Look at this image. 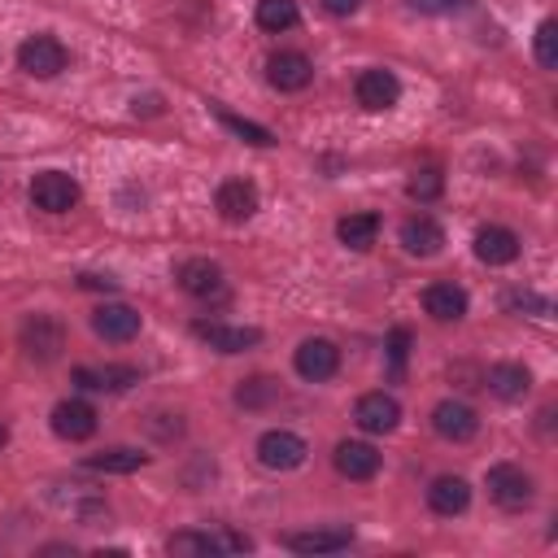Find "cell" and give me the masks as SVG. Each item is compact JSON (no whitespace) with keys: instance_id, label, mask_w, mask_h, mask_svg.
Masks as SVG:
<instances>
[{"instance_id":"cell-1","label":"cell","mask_w":558,"mask_h":558,"mask_svg":"<svg viewBox=\"0 0 558 558\" xmlns=\"http://www.w3.org/2000/svg\"><path fill=\"white\" fill-rule=\"evenodd\" d=\"M484 484H488V497H493L501 510H527L532 497H536L532 475H527L523 466H514V462H497V466H488Z\"/></svg>"},{"instance_id":"cell-2","label":"cell","mask_w":558,"mask_h":558,"mask_svg":"<svg viewBox=\"0 0 558 558\" xmlns=\"http://www.w3.org/2000/svg\"><path fill=\"white\" fill-rule=\"evenodd\" d=\"M17 65L31 74V78H52L70 65V52L57 35H31L17 44Z\"/></svg>"},{"instance_id":"cell-3","label":"cell","mask_w":558,"mask_h":558,"mask_svg":"<svg viewBox=\"0 0 558 558\" xmlns=\"http://www.w3.org/2000/svg\"><path fill=\"white\" fill-rule=\"evenodd\" d=\"M166 549L187 554V558H209V554H244V549H253V541L240 532H227V527L222 532H174L166 541Z\"/></svg>"},{"instance_id":"cell-4","label":"cell","mask_w":558,"mask_h":558,"mask_svg":"<svg viewBox=\"0 0 558 558\" xmlns=\"http://www.w3.org/2000/svg\"><path fill=\"white\" fill-rule=\"evenodd\" d=\"M305 453H310V445L288 427H270L257 436V462L266 471H296L305 462Z\"/></svg>"},{"instance_id":"cell-5","label":"cell","mask_w":558,"mask_h":558,"mask_svg":"<svg viewBox=\"0 0 558 558\" xmlns=\"http://www.w3.org/2000/svg\"><path fill=\"white\" fill-rule=\"evenodd\" d=\"M31 205L44 214H65L78 205V183L65 170H39L31 179Z\"/></svg>"},{"instance_id":"cell-6","label":"cell","mask_w":558,"mask_h":558,"mask_svg":"<svg viewBox=\"0 0 558 558\" xmlns=\"http://www.w3.org/2000/svg\"><path fill=\"white\" fill-rule=\"evenodd\" d=\"M22 349L31 362H57L65 349V327L52 314H31L22 323Z\"/></svg>"},{"instance_id":"cell-7","label":"cell","mask_w":558,"mask_h":558,"mask_svg":"<svg viewBox=\"0 0 558 558\" xmlns=\"http://www.w3.org/2000/svg\"><path fill=\"white\" fill-rule=\"evenodd\" d=\"M292 366H296L301 379L323 384V379H331V375L340 371V349H336V340H327V336H310V340L296 344Z\"/></svg>"},{"instance_id":"cell-8","label":"cell","mask_w":558,"mask_h":558,"mask_svg":"<svg viewBox=\"0 0 558 558\" xmlns=\"http://www.w3.org/2000/svg\"><path fill=\"white\" fill-rule=\"evenodd\" d=\"M353 96H357L362 109L384 113V109H392L401 100V78L392 70H384V65H371V70H362L353 78Z\"/></svg>"},{"instance_id":"cell-9","label":"cell","mask_w":558,"mask_h":558,"mask_svg":"<svg viewBox=\"0 0 558 558\" xmlns=\"http://www.w3.org/2000/svg\"><path fill=\"white\" fill-rule=\"evenodd\" d=\"M266 78H270L275 92H305L310 78H314V61L305 52H296V48H279L266 61Z\"/></svg>"},{"instance_id":"cell-10","label":"cell","mask_w":558,"mask_h":558,"mask_svg":"<svg viewBox=\"0 0 558 558\" xmlns=\"http://www.w3.org/2000/svg\"><path fill=\"white\" fill-rule=\"evenodd\" d=\"M174 283H179L187 296H196V301H218V296L227 292L222 266L209 262V257H187V262L174 270Z\"/></svg>"},{"instance_id":"cell-11","label":"cell","mask_w":558,"mask_h":558,"mask_svg":"<svg viewBox=\"0 0 558 558\" xmlns=\"http://www.w3.org/2000/svg\"><path fill=\"white\" fill-rule=\"evenodd\" d=\"M432 427H436L440 440L462 445V440H471V436L480 432V414H475V405H466V401H458V397H445V401H436V410H432Z\"/></svg>"},{"instance_id":"cell-12","label":"cell","mask_w":558,"mask_h":558,"mask_svg":"<svg viewBox=\"0 0 558 558\" xmlns=\"http://www.w3.org/2000/svg\"><path fill=\"white\" fill-rule=\"evenodd\" d=\"M192 336L196 340H205L209 349H218V353H244V349H253L257 340H262V331L257 327H240V323H218V318H196L192 323Z\"/></svg>"},{"instance_id":"cell-13","label":"cell","mask_w":558,"mask_h":558,"mask_svg":"<svg viewBox=\"0 0 558 558\" xmlns=\"http://www.w3.org/2000/svg\"><path fill=\"white\" fill-rule=\"evenodd\" d=\"M353 423L371 436H384L401 423V401L392 392H362L357 405H353Z\"/></svg>"},{"instance_id":"cell-14","label":"cell","mask_w":558,"mask_h":558,"mask_svg":"<svg viewBox=\"0 0 558 558\" xmlns=\"http://www.w3.org/2000/svg\"><path fill=\"white\" fill-rule=\"evenodd\" d=\"M48 423H52V432H57L61 440H70V445H78V440L96 436V410H92L87 401H78V397H70V401H57Z\"/></svg>"},{"instance_id":"cell-15","label":"cell","mask_w":558,"mask_h":558,"mask_svg":"<svg viewBox=\"0 0 558 558\" xmlns=\"http://www.w3.org/2000/svg\"><path fill=\"white\" fill-rule=\"evenodd\" d=\"M74 384L87 392H126L140 384V371L126 362H105V366H74Z\"/></svg>"},{"instance_id":"cell-16","label":"cell","mask_w":558,"mask_h":558,"mask_svg":"<svg viewBox=\"0 0 558 558\" xmlns=\"http://www.w3.org/2000/svg\"><path fill=\"white\" fill-rule=\"evenodd\" d=\"M214 209L227 222H248L257 214V187L248 179H222L218 192H214Z\"/></svg>"},{"instance_id":"cell-17","label":"cell","mask_w":558,"mask_h":558,"mask_svg":"<svg viewBox=\"0 0 558 558\" xmlns=\"http://www.w3.org/2000/svg\"><path fill=\"white\" fill-rule=\"evenodd\" d=\"M92 331L100 340H109V344H126V340L140 336V310H131V305H100V310H92Z\"/></svg>"},{"instance_id":"cell-18","label":"cell","mask_w":558,"mask_h":558,"mask_svg":"<svg viewBox=\"0 0 558 558\" xmlns=\"http://www.w3.org/2000/svg\"><path fill=\"white\" fill-rule=\"evenodd\" d=\"M401 248L414 257H436L445 248V227L432 214H414L401 222Z\"/></svg>"},{"instance_id":"cell-19","label":"cell","mask_w":558,"mask_h":558,"mask_svg":"<svg viewBox=\"0 0 558 558\" xmlns=\"http://www.w3.org/2000/svg\"><path fill=\"white\" fill-rule=\"evenodd\" d=\"M466 288H458V283H449V279H436V283H427L423 288V310L436 318V323H458L462 314H466Z\"/></svg>"},{"instance_id":"cell-20","label":"cell","mask_w":558,"mask_h":558,"mask_svg":"<svg viewBox=\"0 0 558 558\" xmlns=\"http://www.w3.org/2000/svg\"><path fill=\"white\" fill-rule=\"evenodd\" d=\"M331 462H336V471L344 480H371L379 471V449L366 445V440H340L336 453H331Z\"/></svg>"},{"instance_id":"cell-21","label":"cell","mask_w":558,"mask_h":558,"mask_svg":"<svg viewBox=\"0 0 558 558\" xmlns=\"http://www.w3.org/2000/svg\"><path fill=\"white\" fill-rule=\"evenodd\" d=\"M475 257L484 266H510L519 257V235L510 227H480L475 231Z\"/></svg>"},{"instance_id":"cell-22","label":"cell","mask_w":558,"mask_h":558,"mask_svg":"<svg viewBox=\"0 0 558 558\" xmlns=\"http://www.w3.org/2000/svg\"><path fill=\"white\" fill-rule=\"evenodd\" d=\"M484 384H488V392L501 397V401H523L527 388H532V371H527L523 362H497V366H488Z\"/></svg>"},{"instance_id":"cell-23","label":"cell","mask_w":558,"mask_h":558,"mask_svg":"<svg viewBox=\"0 0 558 558\" xmlns=\"http://www.w3.org/2000/svg\"><path fill=\"white\" fill-rule=\"evenodd\" d=\"M427 506H432L436 514L453 519V514H462V510L471 506V484H466L462 475H436L432 488H427Z\"/></svg>"},{"instance_id":"cell-24","label":"cell","mask_w":558,"mask_h":558,"mask_svg":"<svg viewBox=\"0 0 558 558\" xmlns=\"http://www.w3.org/2000/svg\"><path fill=\"white\" fill-rule=\"evenodd\" d=\"M353 532L349 527H310V532H288L283 545L292 554H336V549H349Z\"/></svg>"},{"instance_id":"cell-25","label":"cell","mask_w":558,"mask_h":558,"mask_svg":"<svg viewBox=\"0 0 558 558\" xmlns=\"http://www.w3.org/2000/svg\"><path fill=\"white\" fill-rule=\"evenodd\" d=\"M336 240H340L344 248H353V253H366V248L379 240V214H371V209L344 214V218L336 222Z\"/></svg>"},{"instance_id":"cell-26","label":"cell","mask_w":558,"mask_h":558,"mask_svg":"<svg viewBox=\"0 0 558 558\" xmlns=\"http://www.w3.org/2000/svg\"><path fill=\"white\" fill-rule=\"evenodd\" d=\"M87 471H105V475H131L140 466H148V453L144 449H131V445H113V449H100L83 462Z\"/></svg>"},{"instance_id":"cell-27","label":"cell","mask_w":558,"mask_h":558,"mask_svg":"<svg viewBox=\"0 0 558 558\" xmlns=\"http://www.w3.org/2000/svg\"><path fill=\"white\" fill-rule=\"evenodd\" d=\"M253 17H257L262 31L279 35V31H292L301 22V9H296V0H257V13Z\"/></svg>"},{"instance_id":"cell-28","label":"cell","mask_w":558,"mask_h":558,"mask_svg":"<svg viewBox=\"0 0 558 558\" xmlns=\"http://www.w3.org/2000/svg\"><path fill=\"white\" fill-rule=\"evenodd\" d=\"M283 397V388H279V379H270V375H253V379H244L240 388H235V405H244V410H262V405H270V401H279Z\"/></svg>"},{"instance_id":"cell-29","label":"cell","mask_w":558,"mask_h":558,"mask_svg":"<svg viewBox=\"0 0 558 558\" xmlns=\"http://www.w3.org/2000/svg\"><path fill=\"white\" fill-rule=\"evenodd\" d=\"M532 52H536V65L541 70H558V22L545 17L532 35Z\"/></svg>"},{"instance_id":"cell-30","label":"cell","mask_w":558,"mask_h":558,"mask_svg":"<svg viewBox=\"0 0 558 558\" xmlns=\"http://www.w3.org/2000/svg\"><path fill=\"white\" fill-rule=\"evenodd\" d=\"M405 192H410L414 201H436V196L445 192V174L432 170V166H427V170H414L410 183H405Z\"/></svg>"},{"instance_id":"cell-31","label":"cell","mask_w":558,"mask_h":558,"mask_svg":"<svg viewBox=\"0 0 558 558\" xmlns=\"http://www.w3.org/2000/svg\"><path fill=\"white\" fill-rule=\"evenodd\" d=\"M218 122L227 126V131H235L240 140H248V144H275V135L266 131V126H257V122H244V118H235V113H227V109H218Z\"/></svg>"},{"instance_id":"cell-32","label":"cell","mask_w":558,"mask_h":558,"mask_svg":"<svg viewBox=\"0 0 558 558\" xmlns=\"http://www.w3.org/2000/svg\"><path fill=\"white\" fill-rule=\"evenodd\" d=\"M405 357H410V331H405V327H397V331L388 336V362H392V375H401Z\"/></svg>"},{"instance_id":"cell-33","label":"cell","mask_w":558,"mask_h":558,"mask_svg":"<svg viewBox=\"0 0 558 558\" xmlns=\"http://www.w3.org/2000/svg\"><path fill=\"white\" fill-rule=\"evenodd\" d=\"M414 13H427V17H445V13H458V9H466L471 0H405Z\"/></svg>"},{"instance_id":"cell-34","label":"cell","mask_w":558,"mask_h":558,"mask_svg":"<svg viewBox=\"0 0 558 558\" xmlns=\"http://www.w3.org/2000/svg\"><path fill=\"white\" fill-rule=\"evenodd\" d=\"M506 310H536V314H549V301L536 296V292H510V296H506Z\"/></svg>"},{"instance_id":"cell-35","label":"cell","mask_w":558,"mask_h":558,"mask_svg":"<svg viewBox=\"0 0 558 558\" xmlns=\"http://www.w3.org/2000/svg\"><path fill=\"white\" fill-rule=\"evenodd\" d=\"M323 9H327L331 17H349V13L362 9V0H323Z\"/></svg>"},{"instance_id":"cell-36","label":"cell","mask_w":558,"mask_h":558,"mask_svg":"<svg viewBox=\"0 0 558 558\" xmlns=\"http://www.w3.org/2000/svg\"><path fill=\"white\" fill-rule=\"evenodd\" d=\"M78 283H83V288H105V292L118 288V279H109V275H78Z\"/></svg>"},{"instance_id":"cell-37","label":"cell","mask_w":558,"mask_h":558,"mask_svg":"<svg viewBox=\"0 0 558 558\" xmlns=\"http://www.w3.org/2000/svg\"><path fill=\"white\" fill-rule=\"evenodd\" d=\"M4 445H9V423L0 418V449H4Z\"/></svg>"}]
</instances>
